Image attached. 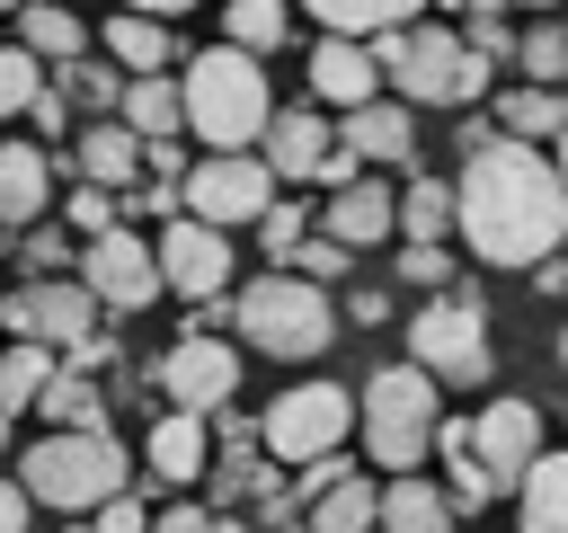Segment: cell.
Segmentation results:
<instances>
[{"label":"cell","mask_w":568,"mask_h":533,"mask_svg":"<svg viewBox=\"0 0 568 533\" xmlns=\"http://www.w3.org/2000/svg\"><path fill=\"white\" fill-rule=\"evenodd\" d=\"M453 231L479 266H524L532 275L568 249V195H559V178L532 142H488L479 160H462Z\"/></svg>","instance_id":"cell-1"},{"label":"cell","mask_w":568,"mask_h":533,"mask_svg":"<svg viewBox=\"0 0 568 533\" xmlns=\"http://www.w3.org/2000/svg\"><path fill=\"white\" fill-rule=\"evenodd\" d=\"M178 115H186V133L213 142V160L266 142V124H275L266 62H248L240 44H204V53H186V71H178Z\"/></svg>","instance_id":"cell-2"},{"label":"cell","mask_w":568,"mask_h":533,"mask_svg":"<svg viewBox=\"0 0 568 533\" xmlns=\"http://www.w3.org/2000/svg\"><path fill=\"white\" fill-rule=\"evenodd\" d=\"M373 71L390 80V98L417 115V107H479L488 98V53L479 44H462V27H399L390 44H373Z\"/></svg>","instance_id":"cell-3"},{"label":"cell","mask_w":568,"mask_h":533,"mask_svg":"<svg viewBox=\"0 0 568 533\" xmlns=\"http://www.w3.org/2000/svg\"><path fill=\"white\" fill-rule=\"evenodd\" d=\"M18 489H27V506L98 515L106 497H124V489H133V453H124L115 435H44V444H27Z\"/></svg>","instance_id":"cell-4"},{"label":"cell","mask_w":568,"mask_h":533,"mask_svg":"<svg viewBox=\"0 0 568 533\" xmlns=\"http://www.w3.org/2000/svg\"><path fill=\"white\" fill-rule=\"evenodd\" d=\"M435 426H444V409H435V382H426L417 364H382V373L355 391V435H364V453H373L390 480H408V471L435 453Z\"/></svg>","instance_id":"cell-5"},{"label":"cell","mask_w":568,"mask_h":533,"mask_svg":"<svg viewBox=\"0 0 568 533\" xmlns=\"http://www.w3.org/2000/svg\"><path fill=\"white\" fill-rule=\"evenodd\" d=\"M231 320H240V338L257 346V355H275V364H302V355H320V346H337V302L320 293V284H302V275H248L240 284V302H231Z\"/></svg>","instance_id":"cell-6"},{"label":"cell","mask_w":568,"mask_h":533,"mask_svg":"<svg viewBox=\"0 0 568 533\" xmlns=\"http://www.w3.org/2000/svg\"><path fill=\"white\" fill-rule=\"evenodd\" d=\"M408 364L444 391H479L488 373H497V346H488V302H479V284H453V293H435V302H417L408 311Z\"/></svg>","instance_id":"cell-7"},{"label":"cell","mask_w":568,"mask_h":533,"mask_svg":"<svg viewBox=\"0 0 568 533\" xmlns=\"http://www.w3.org/2000/svg\"><path fill=\"white\" fill-rule=\"evenodd\" d=\"M346 435H355V391H337V382H293V391H275L266 418H257V444H266L275 462H293V471L346 453Z\"/></svg>","instance_id":"cell-8"},{"label":"cell","mask_w":568,"mask_h":533,"mask_svg":"<svg viewBox=\"0 0 568 533\" xmlns=\"http://www.w3.org/2000/svg\"><path fill=\"white\" fill-rule=\"evenodd\" d=\"M266 204H275V178H266L257 151H222V160L204 151V160L186 169V187H178V213L204 222V231H222V240H231L240 222H257Z\"/></svg>","instance_id":"cell-9"},{"label":"cell","mask_w":568,"mask_h":533,"mask_svg":"<svg viewBox=\"0 0 568 533\" xmlns=\"http://www.w3.org/2000/svg\"><path fill=\"white\" fill-rule=\"evenodd\" d=\"M71 266H80L71 284H80L98 311H151V302H160L151 240H142V231H124V222H115L106 240H80V258H71Z\"/></svg>","instance_id":"cell-10"},{"label":"cell","mask_w":568,"mask_h":533,"mask_svg":"<svg viewBox=\"0 0 568 533\" xmlns=\"http://www.w3.org/2000/svg\"><path fill=\"white\" fill-rule=\"evenodd\" d=\"M0 329H18V346H89L98 338V302L80 293V284H62V275H44V284H18V293H0Z\"/></svg>","instance_id":"cell-11"},{"label":"cell","mask_w":568,"mask_h":533,"mask_svg":"<svg viewBox=\"0 0 568 533\" xmlns=\"http://www.w3.org/2000/svg\"><path fill=\"white\" fill-rule=\"evenodd\" d=\"M151 266H160V293H178V302H222V284H231V240L222 231H204V222H160V240H151Z\"/></svg>","instance_id":"cell-12"},{"label":"cell","mask_w":568,"mask_h":533,"mask_svg":"<svg viewBox=\"0 0 568 533\" xmlns=\"http://www.w3.org/2000/svg\"><path fill=\"white\" fill-rule=\"evenodd\" d=\"M160 391H169V409H186V418L231 409V391H240V346H231V338L186 329V338L160 355Z\"/></svg>","instance_id":"cell-13"},{"label":"cell","mask_w":568,"mask_h":533,"mask_svg":"<svg viewBox=\"0 0 568 533\" xmlns=\"http://www.w3.org/2000/svg\"><path fill=\"white\" fill-rule=\"evenodd\" d=\"M470 462L488 471V489H515L541 462V409L532 400H488L470 418Z\"/></svg>","instance_id":"cell-14"},{"label":"cell","mask_w":568,"mask_h":533,"mask_svg":"<svg viewBox=\"0 0 568 533\" xmlns=\"http://www.w3.org/2000/svg\"><path fill=\"white\" fill-rule=\"evenodd\" d=\"M302 71H311V107H337V115H355V107H373L382 98V71H373V53L364 44H311L302 53Z\"/></svg>","instance_id":"cell-15"},{"label":"cell","mask_w":568,"mask_h":533,"mask_svg":"<svg viewBox=\"0 0 568 533\" xmlns=\"http://www.w3.org/2000/svg\"><path fill=\"white\" fill-rule=\"evenodd\" d=\"M328 151H337V124H320V107H275V124H266V142H257V160H266L275 187H284V178H320Z\"/></svg>","instance_id":"cell-16"},{"label":"cell","mask_w":568,"mask_h":533,"mask_svg":"<svg viewBox=\"0 0 568 533\" xmlns=\"http://www.w3.org/2000/svg\"><path fill=\"white\" fill-rule=\"evenodd\" d=\"M98 44H106V62H115L124 80H169V62H178V36H169L151 9H115Z\"/></svg>","instance_id":"cell-17"},{"label":"cell","mask_w":568,"mask_h":533,"mask_svg":"<svg viewBox=\"0 0 568 533\" xmlns=\"http://www.w3.org/2000/svg\"><path fill=\"white\" fill-rule=\"evenodd\" d=\"M142 471H151L160 489H186V480H204V471H213V435H204V418L169 409V418L151 426V444H142Z\"/></svg>","instance_id":"cell-18"},{"label":"cell","mask_w":568,"mask_h":533,"mask_svg":"<svg viewBox=\"0 0 568 533\" xmlns=\"http://www.w3.org/2000/svg\"><path fill=\"white\" fill-rule=\"evenodd\" d=\"M53 151H36V142H0V222L9 231H36V213L53 204Z\"/></svg>","instance_id":"cell-19"},{"label":"cell","mask_w":568,"mask_h":533,"mask_svg":"<svg viewBox=\"0 0 568 533\" xmlns=\"http://www.w3.org/2000/svg\"><path fill=\"white\" fill-rule=\"evenodd\" d=\"M71 169H80V187H106V195H124V187H142V142L106 115V124H80V142H71Z\"/></svg>","instance_id":"cell-20"},{"label":"cell","mask_w":568,"mask_h":533,"mask_svg":"<svg viewBox=\"0 0 568 533\" xmlns=\"http://www.w3.org/2000/svg\"><path fill=\"white\" fill-rule=\"evenodd\" d=\"M390 222H399V195H390V187H373V178H355L346 195H328V222H320V240H337V249L355 258V249L390 240Z\"/></svg>","instance_id":"cell-21"},{"label":"cell","mask_w":568,"mask_h":533,"mask_svg":"<svg viewBox=\"0 0 568 533\" xmlns=\"http://www.w3.org/2000/svg\"><path fill=\"white\" fill-rule=\"evenodd\" d=\"M337 151H355V160H408L417 151V115L399 107V98H373V107H355L346 124H337Z\"/></svg>","instance_id":"cell-22"},{"label":"cell","mask_w":568,"mask_h":533,"mask_svg":"<svg viewBox=\"0 0 568 533\" xmlns=\"http://www.w3.org/2000/svg\"><path fill=\"white\" fill-rule=\"evenodd\" d=\"M311 27H320L328 44H364V53H373V44H390L399 27H417V18H408L399 0H320Z\"/></svg>","instance_id":"cell-23"},{"label":"cell","mask_w":568,"mask_h":533,"mask_svg":"<svg viewBox=\"0 0 568 533\" xmlns=\"http://www.w3.org/2000/svg\"><path fill=\"white\" fill-rule=\"evenodd\" d=\"M515 524L524 533H568V453H541L515 480Z\"/></svg>","instance_id":"cell-24"},{"label":"cell","mask_w":568,"mask_h":533,"mask_svg":"<svg viewBox=\"0 0 568 533\" xmlns=\"http://www.w3.org/2000/svg\"><path fill=\"white\" fill-rule=\"evenodd\" d=\"M36 418H53V435H106V391L89 373H53L36 391Z\"/></svg>","instance_id":"cell-25"},{"label":"cell","mask_w":568,"mask_h":533,"mask_svg":"<svg viewBox=\"0 0 568 533\" xmlns=\"http://www.w3.org/2000/svg\"><path fill=\"white\" fill-rule=\"evenodd\" d=\"M488 124H497L506 142H532V151H541V142L568 133V98H559V89H506Z\"/></svg>","instance_id":"cell-26"},{"label":"cell","mask_w":568,"mask_h":533,"mask_svg":"<svg viewBox=\"0 0 568 533\" xmlns=\"http://www.w3.org/2000/svg\"><path fill=\"white\" fill-rule=\"evenodd\" d=\"M115 124L133 133V142H178V71L169 80H124V107H115Z\"/></svg>","instance_id":"cell-27"},{"label":"cell","mask_w":568,"mask_h":533,"mask_svg":"<svg viewBox=\"0 0 568 533\" xmlns=\"http://www.w3.org/2000/svg\"><path fill=\"white\" fill-rule=\"evenodd\" d=\"M373 524L382 533H453V506H444L435 480H390L382 506H373Z\"/></svg>","instance_id":"cell-28"},{"label":"cell","mask_w":568,"mask_h":533,"mask_svg":"<svg viewBox=\"0 0 568 533\" xmlns=\"http://www.w3.org/2000/svg\"><path fill=\"white\" fill-rule=\"evenodd\" d=\"M89 44H98V36H89L71 9H18V53H36V62L62 71V62H80Z\"/></svg>","instance_id":"cell-29"},{"label":"cell","mask_w":568,"mask_h":533,"mask_svg":"<svg viewBox=\"0 0 568 533\" xmlns=\"http://www.w3.org/2000/svg\"><path fill=\"white\" fill-rule=\"evenodd\" d=\"M62 107H89V124H106L115 107H124V71L115 62H98V53H80V62H62Z\"/></svg>","instance_id":"cell-30"},{"label":"cell","mask_w":568,"mask_h":533,"mask_svg":"<svg viewBox=\"0 0 568 533\" xmlns=\"http://www.w3.org/2000/svg\"><path fill=\"white\" fill-rule=\"evenodd\" d=\"M399 231L417 249H444V231H453V178H408L399 187Z\"/></svg>","instance_id":"cell-31"},{"label":"cell","mask_w":568,"mask_h":533,"mask_svg":"<svg viewBox=\"0 0 568 533\" xmlns=\"http://www.w3.org/2000/svg\"><path fill=\"white\" fill-rule=\"evenodd\" d=\"M373 506H382V489H373L364 471H346L337 489L311 497V533H373Z\"/></svg>","instance_id":"cell-32"},{"label":"cell","mask_w":568,"mask_h":533,"mask_svg":"<svg viewBox=\"0 0 568 533\" xmlns=\"http://www.w3.org/2000/svg\"><path fill=\"white\" fill-rule=\"evenodd\" d=\"M284 36H293V9H275V0H231V9H222V44H240L248 62L275 53Z\"/></svg>","instance_id":"cell-33"},{"label":"cell","mask_w":568,"mask_h":533,"mask_svg":"<svg viewBox=\"0 0 568 533\" xmlns=\"http://www.w3.org/2000/svg\"><path fill=\"white\" fill-rule=\"evenodd\" d=\"M53 373H62V364H53L44 346H18V338H9V346H0V418L36 409V391H44Z\"/></svg>","instance_id":"cell-34"},{"label":"cell","mask_w":568,"mask_h":533,"mask_svg":"<svg viewBox=\"0 0 568 533\" xmlns=\"http://www.w3.org/2000/svg\"><path fill=\"white\" fill-rule=\"evenodd\" d=\"M515 62H524V89H568V27L541 18L515 36Z\"/></svg>","instance_id":"cell-35"},{"label":"cell","mask_w":568,"mask_h":533,"mask_svg":"<svg viewBox=\"0 0 568 533\" xmlns=\"http://www.w3.org/2000/svg\"><path fill=\"white\" fill-rule=\"evenodd\" d=\"M257 240H266V258L284 266V258H293V249L311 240V204H302V195H275V204L257 213Z\"/></svg>","instance_id":"cell-36"},{"label":"cell","mask_w":568,"mask_h":533,"mask_svg":"<svg viewBox=\"0 0 568 533\" xmlns=\"http://www.w3.org/2000/svg\"><path fill=\"white\" fill-rule=\"evenodd\" d=\"M36 89H44V62H36V53H18V44H0V115H27V107H36Z\"/></svg>","instance_id":"cell-37"},{"label":"cell","mask_w":568,"mask_h":533,"mask_svg":"<svg viewBox=\"0 0 568 533\" xmlns=\"http://www.w3.org/2000/svg\"><path fill=\"white\" fill-rule=\"evenodd\" d=\"M62 222H71L80 240H106L124 213H115V195H106V187H71V195H62Z\"/></svg>","instance_id":"cell-38"},{"label":"cell","mask_w":568,"mask_h":533,"mask_svg":"<svg viewBox=\"0 0 568 533\" xmlns=\"http://www.w3.org/2000/svg\"><path fill=\"white\" fill-rule=\"evenodd\" d=\"M346 266H355V258H346L337 240H320V231H311V240H302V249L284 258V275H302V284H320V293H328V284H337Z\"/></svg>","instance_id":"cell-39"},{"label":"cell","mask_w":568,"mask_h":533,"mask_svg":"<svg viewBox=\"0 0 568 533\" xmlns=\"http://www.w3.org/2000/svg\"><path fill=\"white\" fill-rule=\"evenodd\" d=\"M399 275H408V284H417L426 302L462 284V275H453V249H417V240H399Z\"/></svg>","instance_id":"cell-40"},{"label":"cell","mask_w":568,"mask_h":533,"mask_svg":"<svg viewBox=\"0 0 568 533\" xmlns=\"http://www.w3.org/2000/svg\"><path fill=\"white\" fill-rule=\"evenodd\" d=\"M89 533H151V497H142V480H133V489H124V497H106V506H98V524H89Z\"/></svg>","instance_id":"cell-41"},{"label":"cell","mask_w":568,"mask_h":533,"mask_svg":"<svg viewBox=\"0 0 568 533\" xmlns=\"http://www.w3.org/2000/svg\"><path fill=\"white\" fill-rule=\"evenodd\" d=\"M151 533H222V515L195 497H169V506H151Z\"/></svg>","instance_id":"cell-42"},{"label":"cell","mask_w":568,"mask_h":533,"mask_svg":"<svg viewBox=\"0 0 568 533\" xmlns=\"http://www.w3.org/2000/svg\"><path fill=\"white\" fill-rule=\"evenodd\" d=\"M27 124H36V151H44V142H53L62 124H71V107H62V89H53V80L36 89V107H27Z\"/></svg>","instance_id":"cell-43"},{"label":"cell","mask_w":568,"mask_h":533,"mask_svg":"<svg viewBox=\"0 0 568 533\" xmlns=\"http://www.w3.org/2000/svg\"><path fill=\"white\" fill-rule=\"evenodd\" d=\"M337 320H355V329H382V320H390V293H373V284H355Z\"/></svg>","instance_id":"cell-44"},{"label":"cell","mask_w":568,"mask_h":533,"mask_svg":"<svg viewBox=\"0 0 568 533\" xmlns=\"http://www.w3.org/2000/svg\"><path fill=\"white\" fill-rule=\"evenodd\" d=\"M62 258H71L62 231H27V266H62Z\"/></svg>","instance_id":"cell-45"},{"label":"cell","mask_w":568,"mask_h":533,"mask_svg":"<svg viewBox=\"0 0 568 533\" xmlns=\"http://www.w3.org/2000/svg\"><path fill=\"white\" fill-rule=\"evenodd\" d=\"M346 471H355V462H346V453H328V462H311V471H302V497H320V489H337V480H346Z\"/></svg>","instance_id":"cell-46"},{"label":"cell","mask_w":568,"mask_h":533,"mask_svg":"<svg viewBox=\"0 0 568 533\" xmlns=\"http://www.w3.org/2000/svg\"><path fill=\"white\" fill-rule=\"evenodd\" d=\"M27 515H36V506H27V489H18V480H0V533H27Z\"/></svg>","instance_id":"cell-47"},{"label":"cell","mask_w":568,"mask_h":533,"mask_svg":"<svg viewBox=\"0 0 568 533\" xmlns=\"http://www.w3.org/2000/svg\"><path fill=\"white\" fill-rule=\"evenodd\" d=\"M532 284H541V293H559V302H568V266H559V258H550V266H532Z\"/></svg>","instance_id":"cell-48"},{"label":"cell","mask_w":568,"mask_h":533,"mask_svg":"<svg viewBox=\"0 0 568 533\" xmlns=\"http://www.w3.org/2000/svg\"><path fill=\"white\" fill-rule=\"evenodd\" d=\"M541 160H550V178H559V195H568V133H559V142H550Z\"/></svg>","instance_id":"cell-49"},{"label":"cell","mask_w":568,"mask_h":533,"mask_svg":"<svg viewBox=\"0 0 568 533\" xmlns=\"http://www.w3.org/2000/svg\"><path fill=\"white\" fill-rule=\"evenodd\" d=\"M0 453H9V418H0Z\"/></svg>","instance_id":"cell-50"},{"label":"cell","mask_w":568,"mask_h":533,"mask_svg":"<svg viewBox=\"0 0 568 533\" xmlns=\"http://www.w3.org/2000/svg\"><path fill=\"white\" fill-rule=\"evenodd\" d=\"M559 355H568V320H559Z\"/></svg>","instance_id":"cell-51"},{"label":"cell","mask_w":568,"mask_h":533,"mask_svg":"<svg viewBox=\"0 0 568 533\" xmlns=\"http://www.w3.org/2000/svg\"><path fill=\"white\" fill-rule=\"evenodd\" d=\"M71 533H89V524H71Z\"/></svg>","instance_id":"cell-52"},{"label":"cell","mask_w":568,"mask_h":533,"mask_svg":"<svg viewBox=\"0 0 568 533\" xmlns=\"http://www.w3.org/2000/svg\"><path fill=\"white\" fill-rule=\"evenodd\" d=\"M559 266H568V249H559Z\"/></svg>","instance_id":"cell-53"}]
</instances>
